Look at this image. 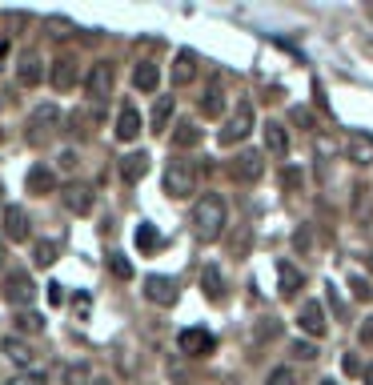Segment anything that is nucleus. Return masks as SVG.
Returning <instances> with one entry per match:
<instances>
[{
  "mask_svg": "<svg viewBox=\"0 0 373 385\" xmlns=\"http://www.w3.org/2000/svg\"><path fill=\"white\" fill-rule=\"evenodd\" d=\"M225 225H229V205H225V197L205 193V197L193 205V233L209 245V241H217V237L225 233Z\"/></svg>",
  "mask_w": 373,
  "mask_h": 385,
  "instance_id": "nucleus-1",
  "label": "nucleus"
},
{
  "mask_svg": "<svg viewBox=\"0 0 373 385\" xmlns=\"http://www.w3.org/2000/svg\"><path fill=\"white\" fill-rule=\"evenodd\" d=\"M165 193L173 201H189L197 193V169L189 161H169V169H165Z\"/></svg>",
  "mask_w": 373,
  "mask_h": 385,
  "instance_id": "nucleus-2",
  "label": "nucleus"
},
{
  "mask_svg": "<svg viewBox=\"0 0 373 385\" xmlns=\"http://www.w3.org/2000/svg\"><path fill=\"white\" fill-rule=\"evenodd\" d=\"M249 133H253V105H237V112L225 121V129H221V145H237V141H245Z\"/></svg>",
  "mask_w": 373,
  "mask_h": 385,
  "instance_id": "nucleus-3",
  "label": "nucleus"
},
{
  "mask_svg": "<svg viewBox=\"0 0 373 385\" xmlns=\"http://www.w3.org/2000/svg\"><path fill=\"white\" fill-rule=\"evenodd\" d=\"M177 349H181V353H189V357H209L213 349H217V341H213L209 329H181Z\"/></svg>",
  "mask_w": 373,
  "mask_h": 385,
  "instance_id": "nucleus-4",
  "label": "nucleus"
},
{
  "mask_svg": "<svg viewBox=\"0 0 373 385\" xmlns=\"http://www.w3.org/2000/svg\"><path fill=\"white\" fill-rule=\"evenodd\" d=\"M85 93L93 100H105L112 93V64L109 61H97L88 64V76H85Z\"/></svg>",
  "mask_w": 373,
  "mask_h": 385,
  "instance_id": "nucleus-5",
  "label": "nucleus"
},
{
  "mask_svg": "<svg viewBox=\"0 0 373 385\" xmlns=\"http://www.w3.org/2000/svg\"><path fill=\"white\" fill-rule=\"evenodd\" d=\"M57 121H61V109L57 105H40L32 112V121H28V141H45L57 133Z\"/></svg>",
  "mask_w": 373,
  "mask_h": 385,
  "instance_id": "nucleus-6",
  "label": "nucleus"
},
{
  "mask_svg": "<svg viewBox=\"0 0 373 385\" xmlns=\"http://www.w3.org/2000/svg\"><path fill=\"white\" fill-rule=\"evenodd\" d=\"M345 157L353 165H373V133L353 129V133L345 137Z\"/></svg>",
  "mask_w": 373,
  "mask_h": 385,
  "instance_id": "nucleus-7",
  "label": "nucleus"
},
{
  "mask_svg": "<svg viewBox=\"0 0 373 385\" xmlns=\"http://www.w3.org/2000/svg\"><path fill=\"white\" fill-rule=\"evenodd\" d=\"M4 297H8V305H28V301L37 297L32 277L28 273H8L4 277Z\"/></svg>",
  "mask_w": 373,
  "mask_h": 385,
  "instance_id": "nucleus-8",
  "label": "nucleus"
},
{
  "mask_svg": "<svg viewBox=\"0 0 373 385\" xmlns=\"http://www.w3.org/2000/svg\"><path fill=\"white\" fill-rule=\"evenodd\" d=\"M145 297L153 305H177V281L173 277H161V273L145 277Z\"/></svg>",
  "mask_w": 373,
  "mask_h": 385,
  "instance_id": "nucleus-9",
  "label": "nucleus"
},
{
  "mask_svg": "<svg viewBox=\"0 0 373 385\" xmlns=\"http://www.w3.org/2000/svg\"><path fill=\"white\" fill-rule=\"evenodd\" d=\"M229 173L237 177V181H257V177L265 173V161H261V153H237V161L229 165Z\"/></svg>",
  "mask_w": 373,
  "mask_h": 385,
  "instance_id": "nucleus-10",
  "label": "nucleus"
},
{
  "mask_svg": "<svg viewBox=\"0 0 373 385\" xmlns=\"http://www.w3.org/2000/svg\"><path fill=\"white\" fill-rule=\"evenodd\" d=\"M297 325L309 337H325V329H329V325H325V309L317 305V301H305V305L297 309Z\"/></svg>",
  "mask_w": 373,
  "mask_h": 385,
  "instance_id": "nucleus-11",
  "label": "nucleus"
},
{
  "mask_svg": "<svg viewBox=\"0 0 373 385\" xmlns=\"http://www.w3.org/2000/svg\"><path fill=\"white\" fill-rule=\"evenodd\" d=\"M173 85L177 88H185V85H193L197 81V52H189V49H181L177 52V61H173Z\"/></svg>",
  "mask_w": 373,
  "mask_h": 385,
  "instance_id": "nucleus-12",
  "label": "nucleus"
},
{
  "mask_svg": "<svg viewBox=\"0 0 373 385\" xmlns=\"http://www.w3.org/2000/svg\"><path fill=\"white\" fill-rule=\"evenodd\" d=\"M93 189L88 185H64V205H69V213H76V217H85V213H93Z\"/></svg>",
  "mask_w": 373,
  "mask_h": 385,
  "instance_id": "nucleus-13",
  "label": "nucleus"
},
{
  "mask_svg": "<svg viewBox=\"0 0 373 385\" xmlns=\"http://www.w3.org/2000/svg\"><path fill=\"white\" fill-rule=\"evenodd\" d=\"M0 353L13 361V365H20V369H32V349H28L25 341H20V337L8 333L4 341H0Z\"/></svg>",
  "mask_w": 373,
  "mask_h": 385,
  "instance_id": "nucleus-14",
  "label": "nucleus"
},
{
  "mask_svg": "<svg viewBox=\"0 0 373 385\" xmlns=\"http://www.w3.org/2000/svg\"><path fill=\"white\" fill-rule=\"evenodd\" d=\"M49 81H52V88H61V93H69V88L76 85V61H73V57H61V61L52 64Z\"/></svg>",
  "mask_w": 373,
  "mask_h": 385,
  "instance_id": "nucleus-15",
  "label": "nucleus"
},
{
  "mask_svg": "<svg viewBox=\"0 0 373 385\" xmlns=\"http://www.w3.org/2000/svg\"><path fill=\"white\" fill-rule=\"evenodd\" d=\"M28 193H32V197H45V193H52V189H57V173H52V169H45V165H37V169H28Z\"/></svg>",
  "mask_w": 373,
  "mask_h": 385,
  "instance_id": "nucleus-16",
  "label": "nucleus"
},
{
  "mask_svg": "<svg viewBox=\"0 0 373 385\" xmlns=\"http://www.w3.org/2000/svg\"><path fill=\"white\" fill-rule=\"evenodd\" d=\"M4 233L13 237V241H28V213L8 205V209H4Z\"/></svg>",
  "mask_w": 373,
  "mask_h": 385,
  "instance_id": "nucleus-17",
  "label": "nucleus"
},
{
  "mask_svg": "<svg viewBox=\"0 0 373 385\" xmlns=\"http://www.w3.org/2000/svg\"><path fill=\"white\" fill-rule=\"evenodd\" d=\"M117 137L121 141H137L141 137V112L133 105H124L121 117H117Z\"/></svg>",
  "mask_w": 373,
  "mask_h": 385,
  "instance_id": "nucleus-18",
  "label": "nucleus"
},
{
  "mask_svg": "<svg viewBox=\"0 0 373 385\" xmlns=\"http://www.w3.org/2000/svg\"><path fill=\"white\" fill-rule=\"evenodd\" d=\"M133 85L141 88V93H157V85H161V69L153 61H141L137 69H133Z\"/></svg>",
  "mask_w": 373,
  "mask_h": 385,
  "instance_id": "nucleus-19",
  "label": "nucleus"
},
{
  "mask_svg": "<svg viewBox=\"0 0 373 385\" xmlns=\"http://www.w3.org/2000/svg\"><path fill=\"white\" fill-rule=\"evenodd\" d=\"M16 76H20V85H25V88H37L40 81H45V64H40V57L28 52L25 61L16 64Z\"/></svg>",
  "mask_w": 373,
  "mask_h": 385,
  "instance_id": "nucleus-20",
  "label": "nucleus"
},
{
  "mask_svg": "<svg viewBox=\"0 0 373 385\" xmlns=\"http://www.w3.org/2000/svg\"><path fill=\"white\" fill-rule=\"evenodd\" d=\"M201 289H205L209 301H225V277H221L217 265H205V269H201Z\"/></svg>",
  "mask_w": 373,
  "mask_h": 385,
  "instance_id": "nucleus-21",
  "label": "nucleus"
},
{
  "mask_svg": "<svg viewBox=\"0 0 373 385\" xmlns=\"http://www.w3.org/2000/svg\"><path fill=\"white\" fill-rule=\"evenodd\" d=\"M145 173H149V157H145V153H129V157H121V177L129 181V185H137Z\"/></svg>",
  "mask_w": 373,
  "mask_h": 385,
  "instance_id": "nucleus-22",
  "label": "nucleus"
},
{
  "mask_svg": "<svg viewBox=\"0 0 373 385\" xmlns=\"http://www.w3.org/2000/svg\"><path fill=\"white\" fill-rule=\"evenodd\" d=\"M265 149L273 153V157H285V153H289V133H285V124H277V121L265 124Z\"/></svg>",
  "mask_w": 373,
  "mask_h": 385,
  "instance_id": "nucleus-23",
  "label": "nucleus"
},
{
  "mask_svg": "<svg viewBox=\"0 0 373 385\" xmlns=\"http://www.w3.org/2000/svg\"><path fill=\"white\" fill-rule=\"evenodd\" d=\"M277 281H281V297H293L301 289V269H293L289 261L277 265Z\"/></svg>",
  "mask_w": 373,
  "mask_h": 385,
  "instance_id": "nucleus-24",
  "label": "nucleus"
},
{
  "mask_svg": "<svg viewBox=\"0 0 373 385\" xmlns=\"http://www.w3.org/2000/svg\"><path fill=\"white\" fill-rule=\"evenodd\" d=\"M173 145L177 149H193V145H201V129L193 121H181L173 129Z\"/></svg>",
  "mask_w": 373,
  "mask_h": 385,
  "instance_id": "nucleus-25",
  "label": "nucleus"
},
{
  "mask_svg": "<svg viewBox=\"0 0 373 385\" xmlns=\"http://www.w3.org/2000/svg\"><path fill=\"white\" fill-rule=\"evenodd\" d=\"M173 109H177V100L173 97H161L157 105H153V133H165V124H169V117H173Z\"/></svg>",
  "mask_w": 373,
  "mask_h": 385,
  "instance_id": "nucleus-26",
  "label": "nucleus"
},
{
  "mask_svg": "<svg viewBox=\"0 0 373 385\" xmlns=\"http://www.w3.org/2000/svg\"><path fill=\"white\" fill-rule=\"evenodd\" d=\"M137 249H141V253H153V249H161V233H157L149 221H141V229H137Z\"/></svg>",
  "mask_w": 373,
  "mask_h": 385,
  "instance_id": "nucleus-27",
  "label": "nucleus"
},
{
  "mask_svg": "<svg viewBox=\"0 0 373 385\" xmlns=\"http://www.w3.org/2000/svg\"><path fill=\"white\" fill-rule=\"evenodd\" d=\"M201 112H205V117H221L225 112V93L221 88H209V93L201 97Z\"/></svg>",
  "mask_w": 373,
  "mask_h": 385,
  "instance_id": "nucleus-28",
  "label": "nucleus"
},
{
  "mask_svg": "<svg viewBox=\"0 0 373 385\" xmlns=\"http://www.w3.org/2000/svg\"><path fill=\"white\" fill-rule=\"evenodd\" d=\"M16 329H20V333H40V329H45V317L32 313V309H20L16 313Z\"/></svg>",
  "mask_w": 373,
  "mask_h": 385,
  "instance_id": "nucleus-29",
  "label": "nucleus"
},
{
  "mask_svg": "<svg viewBox=\"0 0 373 385\" xmlns=\"http://www.w3.org/2000/svg\"><path fill=\"white\" fill-rule=\"evenodd\" d=\"M109 269H112V277H117V281H133V265H129V257H124V253H112V257H109Z\"/></svg>",
  "mask_w": 373,
  "mask_h": 385,
  "instance_id": "nucleus-30",
  "label": "nucleus"
},
{
  "mask_svg": "<svg viewBox=\"0 0 373 385\" xmlns=\"http://www.w3.org/2000/svg\"><path fill=\"white\" fill-rule=\"evenodd\" d=\"M93 377H88V365L85 361H76V365H69L64 369V385H88Z\"/></svg>",
  "mask_w": 373,
  "mask_h": 385,
  "instance_id": "nucleus-31",
  "label": "nucleus"
},
{
  "mask_svg": "<svg viewBox=\"0 0 373 385\" xmlns=\"http://www.w3.org/2000/svg\"><path fill=\"white\" fill-rule=\"evenodd\" d=\"M349 289H353V297H357V301H373V285L365 281V277L353 273V277H349Z\"/></svg>",
  "mask_w": 373,
  "mask_h": 385,
  "instance_id": "nucleus-32",
  "label": "nucleus"
},
{
  "mask_svg": "<svg viewBox=\"0 0 373 385\" xmlns=\"http://www.w3.org/2000/svg\"><path fill=\"white\" fill-rule=\"evenodd\" d=\"M8 385H45V373L40 369H20V373H13V381Z\"/></svg>",
  "mask_w": 373,
  "mask_h": 385,
  "instance_id": "nucleus-33",
  "label": "nucleus"
},
{
  "mask_svg": "<svg viewBox=\"0 0 373 385\" xmlns=\"http://www.w3.org/2000/svg\"><path fill=\"white\" fill-rule=\"evenodd\" d=\"M32 261H37V265H52V261H57V245H52V241H40L37 253H32Z\"/></svg>",
  "mask_w": 373,
  "mask_h": 385,
  "instance_id": "nucleus-34",
  "label": "nucleus"
},
{
  "mask_svg": "<svg viewBox=\"0 0 373 385\" xmlns=\"http://www.w3.org/2000/svg\"><path fill=\"white\" fill-rule=\"evenodd\" d=\"M293 357H297V361H313V357H317V345L297 337V341H293Z\"/></svg>",
  "mask_w": 373,
  "mask_h": 385,
  "instance_id": "nucleus-35",
  "label": "nucleus"
},
{
  "mask_svg": "<svg viewBox=\"0 0 373 385\" xmlns=\"http://www.w3.org/2000/svg\"><path fill=\"white\" fill-rule=\"evenodd\" d=\"M293 381H297V377H293V369H285V365H281V369L269 373V381H265V385H293Z\"/></svg>",
  "mask_w": 373,
  "mask_h": 385,
  "instance_id": "nucleus-36",
  "label": "nucleus"
},
{
  "mask_svg": "<svg viewBox=\"0 0 373 385\" xmlns=\"http://www.w3.org/2000/svg\"><path fill=\"white\" fill-rule=\"evenodd\" d=\"M301 181H305L301 169H285V173H281V185H285V189H301Z\"/></svg>",
  "mask_w": 373,
  "mask_h": 385,
  "instance_id": "nucleus-37",
  "label": "nucleus"
},
{
  "mask_svg": "<svg viewBox=\"0 0 373 385\" xmlns=\"http://www.w3.org/2000/svg\"><path fill=\"white\" fill-rule=\"evenodd\" d=\"M341 369H345V373H361L365 365L357 361V353H345V357H341Z\"/></svg>",
  "mask_w": 373,
  "mask_h": 385,
  "instance_id": "nucleus-38",
  "label": "nucleus"
},
{
  "mask_svg": "<svg viewBox=\"0 0 373 385\" xmlns=\"http://www.w3.org/2000/svg\"><path fill=\"white\" fill-rule=\"evenodd\" d=\"M49 28H57V37H69V32H73V25H69V20H61V16H52Z\"/></svg>",
  "mask_w": 373,
  "mask_h": 385,
  "instance_id": "nucleus-39",
  "label": "nucleus"
},
{
  "mask_svg": "<svg viewBox=\"0 0 373 385\" xmlns=\"http://www.w3.org/2000/svg\"><path fill=\"white\" fill-rule=\"evenodd\" d=\"M88 309H93V301H88V293H76V313H81V317H88Z\"/></svg>",
  "mask_w": 373,
  "mask_h": 385,
  "instance_id": "nucleus-40",
  "label": "nucleus"
},
{
  "mask_svg": "<svg viewBox=\"0 0 373 385\" xmlns=\"http://www.w3.org/2000/svg\"><path fill=\"white\" fill-rule=\"evenodd\" d=\"M61 169H64V173H69V169H76V153H73V149L61 153Z\"/></svg>",
  "mask_w": 373,
  "mask_h": 385,
  "instance_id": "nucleus-41",
  "label": "nucleus"
},
{
  "mask_svg": "<svg viewBox=\"0 0 373 385\" xmlns=\"http://www.w3.org/2000/svg\"><path fill=\"white\" fill-rule=\"evenodd\" d=\"M61 297H64L61 285H49V301H52V305H61Z\"/></svg>",
  "mask_w": 373,
  "mask_h": 385,
  "instance_id": "nucleus-42",
  "label": "nucleus"
},
{
  "mask_svg": "<svg viewBox=\"0 0 373 385\" xmlns=\"http://www.w3.org/2000/svg\"><path fill=\"white\" fill-rule=\"evenodd\" d=\"M293 121H297V124H313V121H309V112H305V109H293Z\"/></svg>",
  "mask_w": 373,
  "mask_h": 385,
  "instance_id": "nucleus-43",
  "label": "nucleus"
},
{
  "mask_svg": "<svg viewBox=\"0 0 373 385\" xmlns=\"http://www.w3.org/2000/svg\"><path fill=\"white\" fill-rule=\"evenodd\" d=\"M361 337H365V341H373V317L365 325H361Z\"/></svg>",
  "mask_w": 373,
  "mask_h": 385,
  "instance_id": "nucleus-44",
  "label": "nucleus"
},
{
  "mask_svg": "<svg viewBox=\"0 0 373 385\" xmlns=\"http://www.w3.org/2000/svg\"><path fill=\"white\" fill-rule=\"evenodd\" d=\"M361 377H365V385H373V361L365 365V369H361Z\"/></svg>",
  "mask_w": 373,
  "mask_h": 385,
  "instance_id": "nucleus-45",
  "label": "nucleus"
},
{
  "mask_svg": "<svg viewBox=\"0 0 373 385\" xmlns=\"http://www.w3.org/2000/svg\"><path fill=\"white\" fill-rule=\"evenodd\" d=\"M88 385H112V381H109V377H93Z\"/></svg>",
  "mask_w": 373,
  "mask_h": 385,
  "instance_id": "nucleus-46",
  "label": "nucleus"
},
{
  "mask_svg": "<svg viewBox=\"0 0 373 385\" xmlns=\"http://www.w3.org/2000/svg\"><path fill=\"white\" fill-rule=\"evenodd\" d=\"M0 265H4V241H0Z\"/></svg>",
  "mask_w": 373,
  "mask_h": 385,
  "instance_id": "nucleus-47",
  "label": "nucleus"
},
{
  "mask_svg": "<svg viewBox=\"0 0 373 385\" xmlns=\"http://www.w3.org/2000/svg\"><path fill=\"white\" fill-rule=\"evenodd\" d=\"M317 385H337V381H317Z\"/></svg>",
  "mask_w": 373,
  "mask_h": 385,
  "instance_id": "nucleus-48",
  "label": "nucleus"
}]
</instances>
